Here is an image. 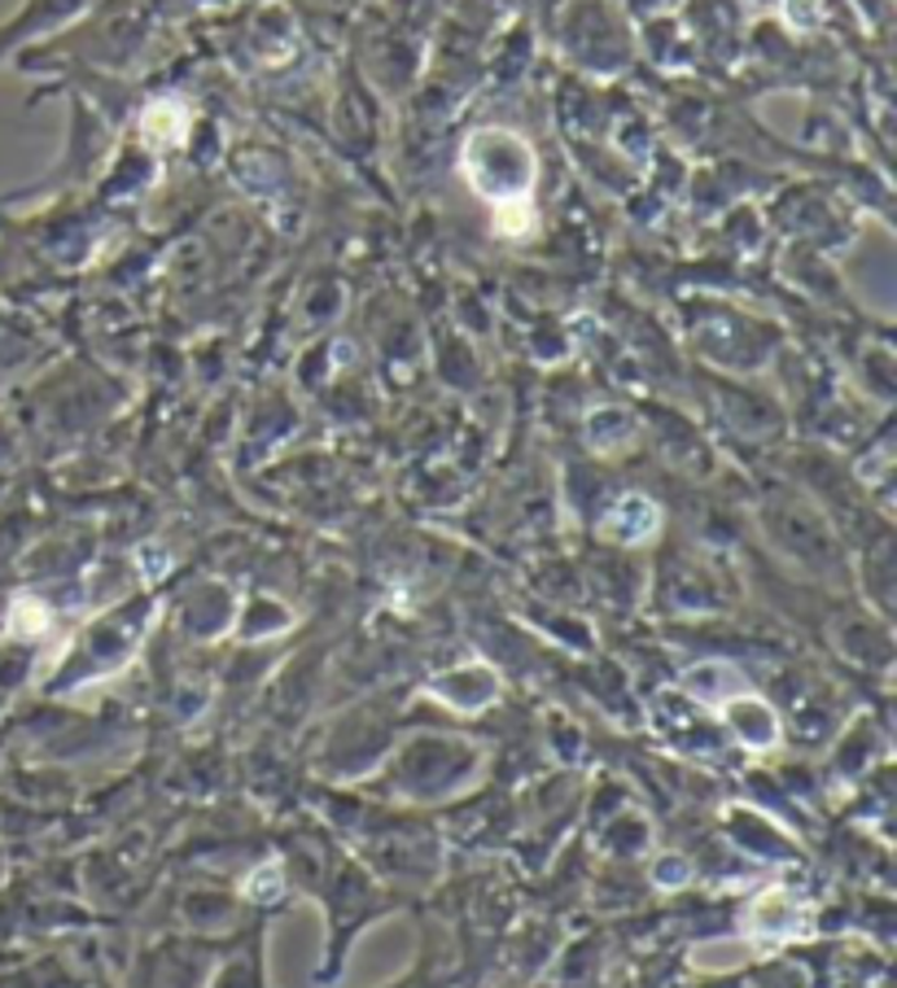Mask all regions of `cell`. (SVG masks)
Listing matches in <instances>:
<instances>
[{
  "label": "cell",
  "mask_w": 897,
  "mask_h": 988,
  "mask_svg": "<svg viewBox=\"0 0 897 988\" xmlns=\"http://www.w3.org/2000/svg\"><path fill=\"white\" fill-rule=\"evenodd\" d=\"M145 132H149V140H162V145L180 140V132H184V105H175V101L149 105V114H145Z\"/></svg>",
  "instance_id": "obj_1"
}]
</instances>
